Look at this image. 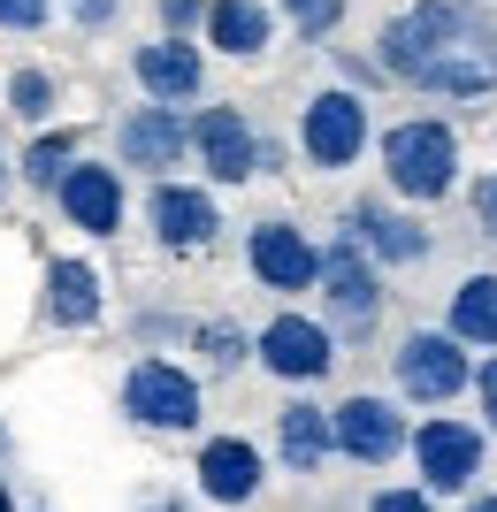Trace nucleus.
Instances as JSON below:
<instances>
[{
	"mask_svg": "<svg viewBox=\"0 0 497 512\" xmlns=\"http://www.w3.org/2000/svg\"><path fill=\"white\" fill-rule=\"evenodd\" d=\"M8 184H16V169H8V146H0V199H8Z\"/></svg>",
	"mask_w": 497,
	"mask_h": 512,
	"instance_id": "39",
	"label": "nucleus"
},
{
	"mask_svg": "<svg viewBox=\"0 0 497 512\" xmlns=\"http://www.w3.org/2000/svg\"><path fill=\"white\" fill-rule=\"evenodd\" d=\"M345 237L383 268V276H390V268H421V260L436 253L429 222H421L413 207H398L390 192H360V199H352V207H345Z\"/></svg>",
	"mask_w": 497,
	"mask_h": 512,
	"instance_id": "17",
	"label": "nucleus"
},
{
	"mask_svg": "<svg viewBox=\"0 0 497 512\" xmlns=\"http://www.w3.org/2000/svg\"><path fill=\"white\" fill-rule=\"evenodd\" d=\"M138 222H146V237L161 245L169 260H199L222 245V192H207V184H192V176H169V184H146V199H138Z\"/></svg>",
	"mask_w": 497,
	"mask_h": 512,
	"instance_id": "9",
	"label": "nucleus"
},
{
	"mask_svg": "<svg viewBox=\"0 0 497 512\" xmlns=\"http://www.w3.org/2000/svg\"><path fill=\"white\" fill-rule=\"evenodd\" d=\"M375 161H383V192L398 207H436V199L459 192V169H467V153H459V130L444 115H406V123L375 130Z\"/></svg>",
	"mask_w": 497,
	"mask_h": 512,
	"instance_id": "2",
	"label": "nucleus"
},
{
	"mask_svg": "<svg viewBox=\"0 0 497 512\" xmlns=\"http://www.w3.org/2000/svg\"><path fill=\"white\" fill-rule=\"evenodd\" d=\"M459 512H497V490H475V497H459Z\"/></svg>",
	"mask_w": 497,
	"mask_h": 512,
	"instance_id": "37",
	"label": "nucleus"
},
{
	"mask_svg": "<svg viewBox=\"0 0 497 512\" xmlns=\"http://www.w3.org/2000/svg\"><path fill=\"white\" fill-rule=\"evenodd\" d=\"M413 92H429V100H490L497 62H482V54H444V62H429L413 77Z\"/></svg>",
	"mask_w": 497,
	"mask_h": 512,
	"instance_id": "25",
	"label": "nucleus"
},
{
	"mask_svg": "<svg viewBox=\"0 0 497 512\" xmlns=\"http://www.w3.org/2000/svg\"><path fill=\"white\" fill-rule=\"evenodd\" d=\"M62 8L69 31H85V39H108L115 23H123V0H54Z\"/></svg>",
	"mask_w": 497,
	"mask_h": 512,
	"instance_id": "27",
	"label": "nucleus"
},
{
	"mask_svg": "<svg viewBox=\"0 0 497 512\" xmlns=\"http://www.w3.org/2000/svg\"><path fill=\"white\" fill-rule=\"evenodd\" d=\"M199 46H215L222 62H260L276 46V8L268 0H207Z\"/></svg>",
	"mask_w": 497,
	"mask_h": 512,
	"instance_id": "20",
	"label": "nucleus"
},
{
	"mask_svg": "<svg viewBox=\"0 0 497 512\" xmlns=\"http://www.w3.org/2000/svg\"><path fill=\"white\" fill-rule=\"evenodd\" d=\"M291 169V146H283L276 130H260V176H283Z\"/></svg>",
	"mask_w": 497,
	"mask_h": 512,
	"instance_id": "35",
	"label": "nucleus"
},
{
	"mask_svg": "<svg viewBox=\"0 0 497 512\" xmlns=\"http://www.w3.org/2000/svg\"><path fill=\"white\" fill-rule=\"evenodd\" d=\"M8 459H16V436H8V428H0V474H8Z\"/></svg>",
	"mask_w": 497,
	"mask_h": 512,
	"instance_id": "38",
	"label": "nucleus"
},
{
	"mask_svg": "<svg viewBox=\"0 0 497 512\" xmlns=\"http://www.w3.org/2000/svg\"><path fill=\"white\" fill-rule=\"evenodd\" d=\"M276 467L299 474V482H314V474L337 467V436H329V406L322 398H283L276 406Z\"/></svg>",
	"mask_w": 497,
	"mask_h": 512,
	"instance_id": "19",
	"label": "nucleus"
},
{
	"mask_svg": "<svg viewBox=\"0 0 497 512\" xmlns=\"http://www.w3.org/2000/svg\"><path fill=\"white\" fill-rule=\"evenodd\" d=\"M329 62H337V85H345V92H360V100L390 85L383 69H375V54H352V46H329Z\"/></svg>",
	"mask_w": 497,
	"mask_h": 512,
	"instance_id": "28",
	"label": "nucleus"
},
{
	"mask_svg": "<svg viewBox=\"0 0 497 512\" xmlns=\"http://www.w3.org/2000/svg\"><path fill=\"white\" fill-rule=\"evenodd\" d=\"M444 54H482L497 62V16L482 0H413L398 16L375 31V69H383L390 85H413L429 62Z\"/></svg>",
	"mask_w": 497,
	"mask_h": 512,
	"instance_id": "1",
	"label": "nucleus"
},
{
	"mask_svg": "<svg viewBox=\"0 0 497 512\" xmlns=\"http://www.w3.org/2000/svg\"><path fill=\"white\" fill-rule=\"evenodd\" d=\"M444 337H459L467 352H497V268H475V276L452 283V299H444Z\"/></svg>",
	"mask_w": 497,
	"mask_h": 512,
	"instance_id": "22",
	"label": "nucleus"
},
{
	"mask_svg": "<svg viewBox=\"0 0 497 512\" xmlns=\"http://www.w3.org/2000/svg\"><path fill=\"white\" fill-rule=\"evenodd\" d=\"M245 276L268 291V299H299V291H314L322 283V245H314V230H299L291 214H253L245 222Z\"/></svg>",
	"mask_w": 497,
	"mask_h": 512,
	"instance_id": "10",
	"label": "nucleus"
},
{
	"mask_svg": "<svg viewBox=\"0 0 497 512\" xmlns=\"http://www.w3.org/2000/svg\"><path fill=\"white\" fill-rule=\"evenodd\" d=\"M54 16H62L54 0H0V31H16V39H39Z\"/></svg>",
	"mask_w": 497,
	"mask_h": 512,
	"instance_id": "30",
	"label": "nucleus"
},
{
	"mask_svg": "<svg viewBox=\"0 0 497 512\" xmlns=\"http://www.w3.org/2000/svg\"><path fill=\"white\" fill-rule=\"evenodd\" d=\"M207 23V0H153V31L161 39H199Z\"/></svg>",
	"mask_w": 497,
	"mask_h": 512,
	"instance_id": "29",
	"label": "nucleus"
},
{
	"mask_svg": "<svg viewBox=\"0 0 497 512\" xmlns=\"http://www.w3.org/2000/svg\"><path fill=\"white\" fill-rule=\"evenodd\" d=\"M375 153V107L345 85H314L299 100V161L314 176H345Z\"/></svg>",
	"mask_w": 497,
	"mask_h": 512,
	"instance_id": "6",
	"label": "nucleus"
},
{
	"mask_svg": "<svg viewBox=\"0 0 497 512\" xmlns=\"http://www.w3.org/2000/svg\"><path fill=\"white\" fill-rule=\"evenodd\" d=\"M360 512H436L429 490H413V482H383V490H368V505Z\"/></svg>",
	"mask_w": 497,
	"mask_h": 512,
	"instance_id": "32",
	"label": "nucleus"
},
{
	"mask_svg": "<svg viewBox=\"0 0 497 512\" xmlns=\"http://www.w3.org/2000/svg\"><path fill=\"white\" fill-rule=\"evenodd\" d=\"M329 436H337V459L352 467H398L406 459V436H413V413L390 398V390H352L329 406Z\"/></svg>",
	"mask_w": 497,
	"mask_h": 512,
	"instance_id": "12",
	"label": "nucleus"
},
{
	"mask_svg": "<svg viewBox=\"0 0 497 512\" xmlns=\"http://www.w3.org/2000/svg\"><path fill=\"white\" fill-rule=\"evenodd\" d=\"M475 383V352L444 329H406V337L390 344V398L398 406H459Z\"/></svg>",
	"mask_w": 497,
	"mask_h": 512,
	"instance_id": "7",
	"label": "nucleus"
},
{
	"mask_svg": "<svg viewBox=\"0 0 497 512\" xmlns=\"http://www.w3.org/2000/svg\"><path fill=\"white\" fill-rule=\"evenodd\" d=\"M406 467H413V490H429L436 505L444 497H475L482 474H490V436L467 413H429L406 436Z\"/></svg>",
	"mask_w": 497,
	"mask_h": 512,
	"instance_id": "4",
	"label": "nucleus"
},
{
	"mask_svg": "<svg viewBox=\"0 0 497 512\" xmlns=\"http://www.w3.org/2000/svg\"><path fill=\"white\" fill-rule=\"evenodd\" d=\"M184 352H192V375H199V383H230V375L253 367V329L230 321V314H199L192 337H184Z\"/></svg>",
	"mask_w": 497,
	"mask_h": 512,
	"instance_id": "21",
	"label": "nucleus"
},
{
	"mask_svg": "<svg viewBox=\"0 0 497 512\" xmlns=\"http://www.w3.org/2000/svg\"><path fill=\"white\" fill-rule=\"evenodd\" d=\"M108 161L123 176H146V184H169L176 169H192V115H176V107H123L108 130Z\"/></svg>",
	"mask_w": 497,
	"mask_h": 512,
	"instance_id": "11",
	"label": "nucleus"
},
{
	"mask_svg": "<svg viewBox=\"0 0 497 512\" xmlns=\"http://www.w3.org/2000/svg\"><path fill=\"white\" fill-rule=\"evenodd\" d=\"M138 337H153V344H184V337H192V321H176V314H138Z\"/></svg>",
	"mask_w": 497,
	"mask_h": 512,
	"instance_id": "34",
	"label": "nucleus"
},
{
	"mask_svg": "<svg viewBox=\"0 0 497 512\" xmlns=\"http://www.w3.org/2000/svg\"><path fill=\"white\" fill-rule=\"evenodd\" d=\"M337 337L322 329V314H299V306H276V314L253 329V367L268 375V383H283L291 398L314 383H329L337 375Z\"/></svg>",
	"mask_w": 497,
	"mask_h": 512,
	"instance_id": "8",
	"label": "nucleus"
},
{
	"mask_svg": "<svg viewBox=\"0 0 497 512\" xmlns=\"http://www.w3.org/2000/svg\"><path fill=\"white\" fill-rule=\"evenodd\" d=\"M54 214H62L69 230H85L92 245H108V237L130 230V176L100 153H77L69 176L54 184Z\"/></svg>",
	"mask_w": 497,
	"mask_h": 512,
	"instance_id": "15",
	"label": "nucleus"
},
{
	"mask_svg": "<svg viewBox=\"0 0 497 512\" xmlns=\"http://www.w3.org/2000/svg\"><path fill=\"white\" fill-rule=\"evenodd\" d=\"M39 321L62 329V337H85L108 321V276L92 253H54L46 260V283H39Z\"/></svg>",
	"mask_w": 497,
	"mask_h": 512,
	"instance_id": "18",
	"label": "nucleus"
},
{
	"mask_svg": "<svg viewBox=\"0 0 497 512\" xmlns=\"http://www.w3.org/2000/svg\"><path fill=\"white\" fill-rule=\"evenodd\" d=\"M130 512H184V497H169V490H138V497H130Z\"/></svg>",
	"mask_w": 497,
	"mask_h": 512,
	"instance_id": "36",
	"label": "nucleus"
},
{
	"mask_svg": "<svg viewBox=\"0 0 497 512\" xmlns=\"http://www.w3.org/2000/svg\"><path fill=\"white\" fill-rule=\"evenodd\" d=\"M467 214H475L482 237H497V169H482L475 184H467Z\"/></svg>",
	"mask_w": 497,
	"mask_h": 512,
	"instance_id": "33",
	"label": "nucleus"
},
{
	"mask_svg": "<svg viewBox=\"0 0 497 512\" xmlns=\"http://www.w3.org/2000/svg\"><path fill=\"white\" fill-rule=\"evenodd\" d=\"M0 115H16L23 138H31V130H54V115H62V77H54L46 62L0 69Z\"/></svg>",
	"mask_w": 497,
	"mask_h": 512,
	"instance_id": "23",
	"label": "nucleus"
},
{
	"mask_svg": "<svg viewBox=\"0 0 497 512\" xmlns=\"http://www.w3.org/2000/svg\"><path fill=\"white\" fill-rule=\"evenodd\" d=\"M268 8H276V23H291L306 46L337 39V31H345V16H352V0H268Z\"/></svg>",
	"mask_w": 497,
	"mask_h": 512,
	"instance_id": "26",
	"label": "nucleus"
},
{
	"mask_svg": "<svg viewBox=\"0 0 497 512\" xmlns=\"http://www.w3.org/2000/svg\"><path fill=\"white\" fill-rule=\"evenodd\" d=\"M467 398H475V413H482V436H497V352H482V360H475Z\"/></svg>",
	"mask_w": 497,
	"mask_h": 512,
	"instance_id": "31",
	"label": "nucleus"
},
{
	"mask_svg": "<svg viewBox=\"0 0 497 512\" xmlns=\"http://www.w3.org/2000/svg\"><path fill=\"white\" fill-rule=\"evenodd\" d=\"M0 512H23V505H16V490H8V474H0Z\"/></svg>",
	"mask_w": 497,
	"mask_h": 512,
	"instance_id": "40",
	"label": "nucleus"
},
{
	"mask_svg": "<svg viewBox=\"0 0 497 512\" xmlns=\"http://www.w3.org/2000/svg\"><path fill=\"white\" fill-rule=\"evenodd\" d=\"M115 413H123L130 436H161V444L207 436V383L169 352H138L115 383Z\"/></svg>",
	"mask_w": 497,
	"mask_h": 512,
	"instance_id": "3",
	"label": "nucleus"
},
{
	"mask_svg": "<svg viewBox=\"0 0 497 512\" xmlns=\"http://www.w3.org/2000/svg\"><path fill=\"white\" fill-rule=\"evenodd\" d=\"M123 69H130V85H138L146 107H176V115L207 107V46L199 39H161V31H146V39L123 54Z\"/></svg>",
	"mask_w": 497,
	"mask_h": 512,
	"instance_id": "13",
	"label": "nucleus"
},
{
	"mask_svg": "<svg viewBox=\"0 0 497 512\" xmlns=\"http://www.w3.org/2000/svg\"><path fill=\"white\" fill-rule=\"evenodd\" d=\"M314 299H322V329L337 337V352H345V344H375L390 291H383V268L337 230L322 245V283H314Z\"/></svg>",
	"mask_w": 497,
	"mask_h": 512,
	"instance_id": "5",
	"label": "nucleus"
},
{
	"mask_svg": "<svg viewBox=\"0 0 497 512\" xmlns=\"http://www.w3.org/2000/svg\"><path fill=\"white\" fill-rule=\"evenodd\" d=\"M23 512H46V505H23Z\"/></svg>",
	"mask_w": 497,
	"mask_h": 512,
	"instance_id": "41",
	"label": "nucleus"
},
{
	"mask_svg": "<svg viewBox=\"0 0 497 512\" xmlns=\"http://www.w3.org/2000/svg\"><path fill=\"white\" fill-rule=\"evenodd\" d=\"M77 153H85V123L31 130V138H23V153H16V176H23L39 199H54V184L69 176V161H77Z\"/></svg>",
	"mask_w": 497,
	"mask_h": 512,
	"instance_id": "24",
	"label": "nucleus"
},
{
	"mask_svg": "<svg viewBox=\"0 0 497 512\" xmlns=\"http://www.w3.org/2000/svg\"><path fill=\"white\" fill-rule=\"evenodd\" d=\"M192 169L207 176V192H238L260 176V123L238 100L192 107Z\"/></svg>",
	"mask_w": 497,
	"mask_h": 512,
	"instance_id": "14",
	"label": "nucleus"
},
{
	"mask_svg": "<svg viewBox=\"0 0 497 512\" xmlns=\"http://www.w3.org/2000/svg\"><path fill=\"white\" fill-rule=\"evenodd\" d=\"M192 490H199V505H222V512L260 505V490H268V451H260L253 436H238V428L199 436V451H192Z\"/></svg>",
	"mask_w": 497,
	"mask_h": 512,
	"instance_id": "16",
	"label": "nucleus"
}]
</instances>
